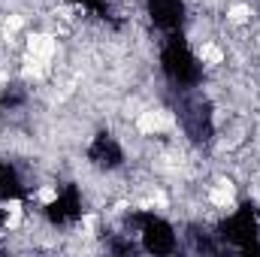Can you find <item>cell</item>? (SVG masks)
I'll list each match as a JSON object with an SVG mask.
<instances>
[{"mask_svg": "<svg viewBox=\"0 0 260 257\" xmlns=\"http://www.w3.org/2000/svg\"><path fill=\"white\" fill-rule=\"evenodd\" d=\"M27 52H30V58H40V61L49 64L55 58V52H58V43H55L52 34H34L27 40Z\"/></svg>", "mask_w": 260, "mask_h": 257, "instance_id": "obj_1", "label": "cell"}, {"mask_svg": "<svg viewBox=\"0 0 260 257\" xmlns=\"http://www.w3.org/2000/svg\"><path fill=\"white\" fill-rule=\"evenodd\" d=\"M167 124H170V115H167V112H160V109L139 112V118H136V130H139V133H145V136H154V133H160Z\"/></svg>", "mask_w": 260, "mask_h": 257, "instance_id": "obj_2", "label": "cell"}, {"mask_svg": "<svg viewBox=\"0 0 260 257\" xmlns=\"http://www.w3.org/2000/svg\"><path fill=\"white\" fill-rule=\"evenodd\" d=\"M209 203H212V206H218V209L233 206V185H230V182H218V188H212V191H209Z\"/></svg>", "mask_w": 260, "mask_h": 257, "instance_id": "obj_3", "label": "cell"}, {"mask_svg": "<svg viewBox=\"0 0 260 257\" xmlns=\"http://www.w3.org/2000/svg\"><path fill=\"white\" fill-rule=\"evenodd\" d=\"M197 55H200V61H203V64H209V67L224 64V52H221V49H218L215 43H206V46H203V49H200Z\"/></svg>", "mask_w": 260, "mask_h": 257, "instance_id": "obj_4", "label": "cell"}, {"mask_svg": "<svg viewBox=\"0 0 260 257\" xmlns=\"http://www.w3.org/2000/svg\"><path fill=\"white\" fill-rule=\"evenodd\" d=\"M248 18H251V6H245V3H233L227 9V21H233V24H245Z\"/></svg>", "mask_w": 260, "mask_h": 257, "instance_id": "obj_5", "label": "cell"}, {"mask_svg": "<svg viewBox=\"0 0 260 257\" xmlns=\"http://www.w3.org/2000/svg\"><path fill=\"white\" fill-rule=\"evenodd\" d=\"M21 24H24V18H21V15H9V18H6V24H3V30H6V34H15Z\"/></svg>", "mask_w": 260, "mask_h": 257, "instance_id": "obj_6", "label": "cell"}, {"mask_svg": "<svg viewBox=\"0 0 260 257\" xmlns=\"http://www.w3.org/2000/svg\"><path fill=\"white\" fill-rule=\"evenodd\" d=\"M37 200H40V203H55V200H58V191H55V188H40V191H37Z\"/></svg>", "mask_w": 260, "mask_h": 257, "instance_id": "obj_7", "label": "cell"}, {"mask_svg": "<svg viewBox=\"0 0 260 257\" xmlns=\"http://www.w3.org/2000/svg\"><path fill=\"white\" fill-rule=\"evenodd\" d=\"M3 212H6V215L21 212V200H6V203H3Z\"/></svg>", "mask_w": 260, "mask_h": 257, "instance_id": "obj_8", "label": "cell"}, {"mask_svg": "<svg viewBox=\"0 0 260 257\" xmlns=\"http://www.w3.org/2000/svg\"><path fill=\"white\" fill-rule=\"evenodd\" d=\"M18 224H21V212H12V215H6V227H9V230H15Z\"/></svg>", "mask_w": 260, "mask_h": 257, "instance_id": "obj_9", "label": "cell"}]
</instances>
